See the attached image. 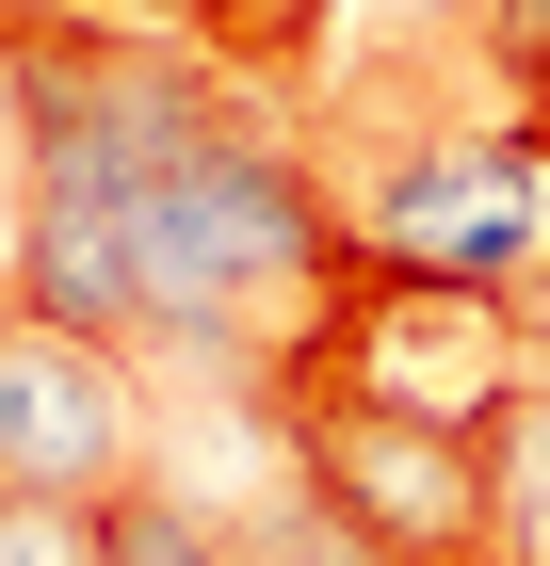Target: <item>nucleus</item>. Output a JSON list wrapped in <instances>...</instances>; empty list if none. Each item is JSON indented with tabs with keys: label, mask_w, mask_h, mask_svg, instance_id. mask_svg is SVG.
Listing matches in <instances>:
<instances>
[{
	"label": "nucleus",
	"mask_w": 550,
	"mask_h": 566,
	"mask_svg": "<svg viewBox=\"0 0 550 566\" xmlns=\"http://www.w3.org/2000/svg\"><path fill=\"white\" fill-rule=\"evenodd\" d=\"M259 389H356V405H405V421H454V437H502L518 405L550 389L535 373V324L518 292H469V275H405V260H356L308 292V324L276 340Z\"/></svg>",
	"instance_id": "obj_1"
},
{
	"label": "nucleus",
	"mask_w": 550,
	"mask_h": 566,
	"mask_svg": "<svg viewBox=\"0 0 550 566\" xmlns=\"http://www.w3.org/2000/svg\"><path fill=\"white\" fill-rule=\"evenodd\" d=\"M469 82H486V97H502V114H535V130H550V0H469Z\"/></svg>",
	"instance_id": "obj_7"
},
{
	"label": "nucleus",
	"mask_w": 550,
	"mask_h": 566,
	"mask_svg": "<svg viewBox=\"0 0 550 566\" xmlns=\"http://www.w3.org/2000/svg\"><path fill=\"white\" fill-rule=\"evenodd\" d=\"M33 146V33H17V0H0V163Z\"/></svg>",
	"instance_id": "obj_10"
},
{
	"label": "nucleus",
	"mask_w": 550,
	"mask_h": 566,
	"mask_svg": "<svg viewBox=\"0 0 550 566\" xmlns=\"http://www.w3.org/2000/svg\"><path fill=\"white\" fill-rule=\"evenodd\" d=\"M0 324H17V260H0Z\"/></svg>",
	"instance_id": "obj_13"
},
{
	"label": "nucleus",
	"mask_w": 550,
	"mask_h": 566,
	"mask_svg": "<svg viewBox=\"0 0 550 566\" xmlns=\"http://www.w3.org/2000/svg\"><path fill=\"white\" fill-rule=\"evenodd\" d=\"M518 324H535V373H550V275H518Z\"/></svg>",
	"instance_id": "obj_12"
},
{
	"label": "nucleus",
	"mask_w": 550,
	"mask_h": 566,
	"mask_svg": "<svg viewBox=\"0 0 550 566\" xmlns=\"http://www.w3.org/2000/svg\"><path fill=\"white\" fill-rule=\"evenodd\" d=\"M373 17H388V33H405V49H437V33H469V0H373Z\"/></svg>",
	"instance_id": "obj_11"
},
{
	"label": "nucleus",
	"mask_w": 550,
	"mask_h": 566,
	"mask_svg": "<svg viewBox=\"0 0 550 566\" xmlns=\"http://www.w3.org/2000/svg\"><path fill=\"white\" fill-rule=\"evenodd\" d=\"M178 33H211V49H308V17L324 0H163Z\"/></svg>",
	"instance_id": "obj_9"
},
{
	"label": "nucleus",
	"mask_w": 550,
	"mask_h": 566,
	"mask_svg": "<svg viewBox=\"0 0 550 566\" xmlns=\"http://www.w3.org/2000/svg\"><path fill=\"white\" fill-rule=\"evenodd\" d=\"M17 307L82 324V340H146V227H129V195L17 178Z\"/></svg>",
	"instance_id": "obj_5"
},
{
	"label": "nucleus",
	"mask_w": 550,
	"mask_h": 566,
	"mask_svg": "<svg viewBox=\"0 0 550 566\" xmlns=\"http://www.w3.org/2000/svg\"><path fill=\"white\" fill-rule=\"evenodd\" d=\"M129 470H163V421H146V373L129 340H82V324H0V485L33 502H114Z\"/></svg>",
	"instance_id": "obj_4"
},
{
	"label": "nucleus",
	"mask_w": 550,
	"mask_h": 566,
	"mask_svg": "<svg viewBox=\"0 0 550 566\" xmlns=\"http://www.w3.org/2000/svg\"><path fill=\"white\" fill-rule=\"evenodd\" d=\"M486 566H502V551H486Z\"/></svg>",
	"instance_id": "obj_14"
},
{
	"label": "nucleus",
	"mask_w": 550,
	"mask_h": 566,
	"mask_svg": "<svg viewBox=\"0 0 550 566\" xmlns=\"http://www.w3.org/2000/svg\"><path fill=\"white\" fill-rule=\"evenodd\" d=\"M0 566H97V502H33V485H0Z\"/></svg>",
	"instance_id": "obj_8"
},
{
	"label": "nucleus",
	"mask_w": 550,
	"mask_h": 566,
	"mask_svg": "<svg viewBox=\"0 0 550 566\" xmlns=\"http://www.w3.org/2000/svg\"><path fill=\"white\" fill-rule=\"evenodd\" d=\"M259 453L373 566H486L502 551V437L405 421V405H356V389H259Z\"/></svg>",
	"instance_id": "obj_2"
},
{
	"label": "nucleus",
	"mask_w": 550,
	"mask_h": 566,
	"mask_svg": "<svg viewBox=\"0 0 550 566\" xmlns=\"http://www.w3.org/2000/svg\"><path fill=\"white\" fill-rule=\"evenodd\" d=\"M340 227L405 275H469V292H518L550 275V130L535 114H486V130H405L388 163L340 178Z\"/></svg>",
	"instance_id": "obj_3"
},
{
	"label": "nucleus",
	"mask_w": 550,
	"mask_h": 566,
	"mask_svg": "<svg viewBox=\"0 0 550 566\" xmlns=\"http://www.w3.org/2000/svg\"><path fill=\"white\" fill-rule=\"evenodd\" d=\"M97 566H243V534L195 502V485H163V470H129L114 502H97Z\"/></svg>",
	"instance_id": "obj_6"
}]
</instances>
